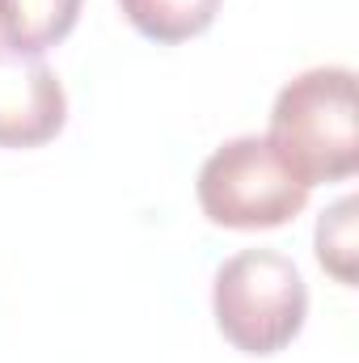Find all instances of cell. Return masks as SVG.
Listing matches in <instances>:
<instances>
[{
    "label": "cell",
    "mask_w": 359,
    "mask_h": 363,
    "mask_svg": "<svg viewBox=\"0 0 359 363\" xmlns=\"http://www.w3.org/2000/svg\"><path fill=\"white\" fill-rule=\"evenodd\" d=\"M194 199L216 228L258 233L292 224L309 207V186L279 161L267 135H237L199 165Z\"/></svg>",
    "instance_id": "3"
},
{
    "label": "cell",
    "mask_w": 359,
    "mask_h": 363,
    "mask_svg": "<svg viewBox=\"0 0 359 363\" xmlns=\"http://www.w3.org/2000/svg\"><path fill=\"white\" fill-rule=\"evenodd\" d=\"M81 4L85 0H0V43L43 55L77 30Z\"/></svg>",
    "instance_id": "5"
},
{
    "label": "cell",
    "mask_w": 359,
    "mask_h": 363,
    "mask_svg": "<svg viewBox=\"0 0 359 363\" xmlns=\"http://www.w3.org/2000/svg\"><path fill=\"white\" fill-rule=\"evenodd\" d=\"M68 123V93L43 55L0 43V148H43Z\"/></svg>",
    "instance_id": "4"
},
{
    "label": "cell",
    "mask_w": 359,
    "mask_h": 363,
    "mask_svg": "<svg viewBox=\"0 0 359 363\" xmlns=\"http://www.w3.org/2000/svg\"><path fill=\"white\" fill-rule=\"evenodd\" d=\"M270 148L309 190L347 182L359 169L355 72L343 64L292 77L270 110Z\"/></svg>",
    "instance_id": "1"
},
{
    "label": "cell",
    "mask_w": 359,
    "mask_h": 363,
    "mask_svg": "<svg viewBox=\"0 0 359 363\" xmlns=\"http://www.w3.org/2000/svg\"><path fill=\"white\" fill-rule=\"evenodd\" d=\"M220 4L224 0H118L131 30L144 34L148 43H161V47L199 38L216 21Z\"/></svg>",
    "instance_id": "6"
},
{
    "label": "cell",
    "mask_w": 359,
    "mask_h": 363,
    "mask_svg": "<svg viewBox=\"0 0 359 363\" xmlns=\"http://www.w3.org/2000/svg\"><path fill=\"white\" fill-rule=\"evenodd\" d=\"M211 313L233 351L254 359L279 355L309 317L304 274L279 250H241L216 271Z\"/></svg>",
    "instance_id": "2"
},
{
    "label": "cell",
    "mask_w": 359,
    "mask_h": 363,
    "mask_svg": "<svg viewBox=\"0 0 359 363\" xmlns=\"http://www.w3.org/2000/svg\"><path fill=\"white\" fill-rule=\"evenodd\" d=\"M355 211L359 199L343 194L330 211H321L313 245H317V262L321 271L334 274L343 287H355V258H359V237H355Z\"/></svg>",
    "instance_id": "7"
}]
</instances>
